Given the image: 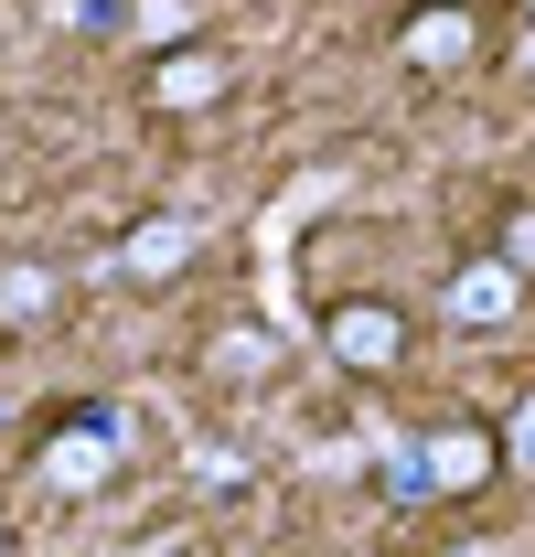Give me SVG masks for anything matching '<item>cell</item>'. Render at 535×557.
Instances as JSON below:
<instances>
[{
  "instance_id": "1",
  "label": "cell",
  "mask_w": 535,
  "mask_h": 557,
  "mask_svg": "<svg viewBox=\"0 0 535 557\" xmlns=\"http://www.w3.org/2000/svg\"><path fill=\"white\" fill-rule=\"evenodd\" d=\"M322 354H333L343 375H397V364H407V311H397V300H333Z\"/></svg>"
},
{
  "instance_id": "2",
  "label": "cell",
  "mask_w": 535,
  "mask_h": 557,
  "mask_svg": "<svg viewBox=\"0 0 535 557\" xmlns=\"http://www.w3.org/2000/svg\"><path fill=\"white\" fill-rule=\"evenodd\" d=\"M119 472V418L108 408H75L43 429V493H97Z\"/></svg>"
},
{
  "instance_id": "3",
  "label": "cell",
  "mask_w": 535,
  "mask_h": 557,
  "mask_svg": "<svg viewBox=\"0 0 535 557\" xmlns=\"http://www.w3.org/2000/svg\"><path fill=\"white\" fill-rule=\"evenodd\" d=\"M397 54L418 75H461L471 54H482V11H471V0H418L397 22Z\"/></svg>"
},
{
  "instance_id": "4",
  "label": "cell",
  "mask_w": 535,
  "mask_h": 557,
  "mask_svg": "<svg viewBox=\"0 0 535 557\" xmlns=\"http://www.w3.org/2000/svg\"><path fill=\"white\" fill-rule=\"evenodd\" d=\"M194 214H139L129 236H119V278H183L194 269Z\"/></svg>"
},
{
  "instance_id": "5",
  "label": "cell",
  "mask_w": 535,
  "mask_h": 557,
  "mask_svg": "<svg viewBox=\"0 0 535 557\" xmlns=\"http://www.w3.org/2000/svg\"><path fill=\"white\" fill-rule=\"evenodd\" d=\"M418 450H428V483L439 493H482L493 461H503V429H439V440H418Z\"/></svg>"
},
{
  "instance_id": "6",
  "label": "cell",
  "mask_w": 535,
  "mask_h": 557,
  "mask_svg": "<svg viewBox=\"0 0 535 557\" xmlns=\"http://www.w3.org/2000/svg\"><path fill=\"white\" fill-rule=\"evenodd\" d=\"M514 258H471V269H450V322H471V333H482V322H503V311H514Z\"/></svg>"
},
{
  "instance_id": "7",
  "label": "cell",
  "mask_w": 535,
  "mask_h": 557,
  "mask_svg": "<svg viewBox=\"0 0 535 557\" xmlns=\"http://www.w3.org/2000/svg\"><path fill=\"white\" fill-rule=\"evenodd\" d=\"M194 0H129V33H139V54H172V44H194Z\"/></svg>"
},
{
  "instance_id": "8",
  "label": "cell",
  "mask_w": 535,
  "mask_h": 557,
  "mask_svg": "<svg viewBox=\"0 0 535 557\" xmlns=\"http://www.w3.org/2000/svg\"><path fill=\"white\" fill-rule=\"evenodd\" d=\"M43 311H54V269L43 258H11L0 269V322H43Z\"/></svg>"
},
{
  "instance_id": "9",
  "label": "cell",
  "mask_w": 535,
  "mask_h": 557,
  "mask_svg": "<svg viewBox=\"0 0 535 557\" xmlns=\"http://www.w3.org/2000/svg\"><path fill=\"white\" fill-rule=\"evenodd\" d=\"M214 86H225V65H214V54H183V44L161 54V108H203Z\"/></svg>"
},
{
  "instance_id": "10",
  "label": "cell",
  "mask_w": 535,
  "mask_h": 557,
  "mask_svg": "<svg viewBox=\"0 0 535 557\" xmlns=\"http://www.w3.org/2000/svg\"><path fill=\"white\" fill-rule=\"evenodd\" d=\"M375 483L397 493V504H439V483H428V450H386V472Z\"/></svg>"
},
{
  "instance_id": "11",
  "label": "cell",
  "mask_w": 535,
  "mask_h": 557,
  "mask_svg": "<svg viewBox=\"0 0 535 557\" xmlns=\"http://www.w3.org/2000/svg\"><path fill=\"white\" fill-rule=\"evenodd\" d=\"M503 461L535 472V397H514V418H503Z\"/></svg>"
},
{
  "instance_id": "12",
  "label": "cell",
  "mask_w": 535,
  "mask_h": 557,
  "mask_svg": "<svg viewBox=\"0 0 535 557\" xmlns=\"http://www.w3.org/2000/svg\"><path fill=\"white\" fill-rule=\"evenodd\" d=\"M214 364H225V375H258V364H268V333H225Z\"/></svg>"
},
{
  "instance_id": "13",
  "label": "cell",
  "mask_w": 535,
  "mask_h": 557,
  "mask_svg": "<svg viewBox=\"0 0 535 557\" xmlns=\"http://www.w3.org/2000/svg\"><path fill=\"white\" fill-rule=\"evenodd\" d=\"M503 258H514V269H535V205L514 214V225H503Z\"/></svg>"
},
{
  "instance_id": "14",
  "label": "cell",
  "mask_w": 535,
  "mask_h": 557,
  "mask_svg": "<svg viewBox=\"0 0 535 557\" xmlns=\"http://www.w3.org/2000/svg\"><path fill=\"white\" fill-rule=\"evenodd\" d=\"M0 547H11V525H0Z\"/></svg>"
},
{
  "instance_id": "15",
  "label": "cell",
  "mask_w": 535,
  "mask_h": 557,
  "mask_svg": "<svg viewBox=\"0 0 535 557\" xmlns=\"http://www.w3.org/2000/svg\"><path fill=\"white\" fill-rule=\"evenodd\" d=\"M525 65H535V44H525Z\"/></svg>"
}]
</instances>
